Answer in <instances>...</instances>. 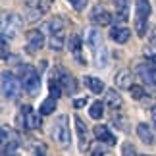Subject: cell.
Segmentation results:
<instances>
[{
    "label": "cell",
    "mask_w": 156,
    "mask_h": 156,
    "mask_svg": "<svg viewBox=\"0 0 156 156\" xmlns=\"http://www.w3.org/2000/svg\"><path fill=\"white\" fill-rule=\"evenodd\" d=\"M106 102L112 110H119V108H122V97H119L116 91H108L106 93Z\"/></svg>",
    "instance_id": "22"
},
{
    "label": "cell",
    "mask_w": 156,
    "mask_h": 156,
    "mask_svg": "<svg viewBox=\"0 0 156 156\" xmlns=\"http://www.w3.org/2000/svg\"><path fill=\"white\" fill-rule=\"evenodd\" d=\"M52 137H54V141H56L62 148H68L69 147V141H71L69 118L66 116V114H60V116L52 122Z\"/></svg>",
    "instance_id": "3"
},
{
    "label": "cell",
    "mask_w": 156,
    "mask_h": 156,
    "mask_svg": "<svg viewBox=\"0 0 156 156\" xmlns=\"http://www.w3.org/2000/svg\"><path fill=\"white\" fill-rule=\"evenodd\" d=\"M137 75L145 83V87H148L151 91H156V66H151V64L137 66Z\"/></svg>",
    "instance_id": "7"
},
{
    "label": "cell",
    "mask_w": 156,
    "mask_h": 156,
    "mask_svg": "<svg viewBox=\"0 0 156 156\" xmlns=\"http://www.w3.org/2000/svg\"><path fill=\"white\" fill-rule=\"evenodd\" d=\"M122 156H137V152H135V147L131 145V143H123Z\"/></svg>",
    "instance_id": "28"
},
{
    "label": "cell",
    "mask_w": 156,
    "mask_h": 156,
    "mask_svg": "<svg viewBox=\"0 0 156 156\" xmlns=\"http://www.w3.org/2000/svg\"><path fill=\"white\" fill-rule=\"evenodd\" d=\"M56 100H58V98H54V97H48V98H46L44 102L41 104V110H39L41 116H50V114L56 110V104H58Z\"/></svg>",
    "instance_id": "21"
},
{
    "label": "cell",
    "mask_w": 156,
    "mask_h": 156,
    "mask_svg": "<svg viewBox=\"0 0 156 156\" xmlns=\"http://www.w3.org/2000/svg\"><path fill=\"white\" fill-rule=\"evenodd\" d=\"M48 89H50V97H54V98H58L60 94H62V85H60L58 79H52Z\"/></svg>",
    "instance_id": "26"
},
{
    "label": "cell",
    "mask_w": 156,
    "mask_h": 156,
    "mask_svg": "<svg viewBox=\"0 0 156 156\" xmlns=\"http://www.w3.org/2000/svg\"><path fill=\"white\" fill-rule=\"evenodd\" d=\"M48 46L52 50H62L64 48V35H50Z\"/></svg>",
    "instance_id": "25"
},
{
    "label": "cell",
    "mask_w": 156,
    "mask_h": 156,
    "mask_svg": "<svg viewBox=\"0 0 156 156\" xmlns=\"http://www.w3.org/2000/svg\"><path fill=\"white\" fill-rule=\"evenodd\" d=\"M20 81H21V85H23L27 94H31V97L39 94V91H41V75L33 66H29V64L21 66L20 68Z\"/></svg>",
    "instance_id": "2"
},
{
    "label": "cell",
    "mask_w": 156,
    "mask_h": 156,
    "mask_svg": "<svg viewBox=\"0 0 156 156\" xmlns=\"http://www.w3.org/2000/svg\"><path fill=\"white\" fill-rule=\"evenodd\" d=\"M143 156H147V154H143Z\"/></svg>",
    "instance_id": "38"
},
{
    "label": "cell",
    "mask_w": 156,
    "mask_h": 156,
    "mask_svg": "<svg viewBox=\"0 0 156 156\" xmlns=\"http://www.w3.org/2000/svg\"><path fill=\"white\" fill-rule=\"evenodd\" d=\"M151 2L148 0H137L135 6V31L139 37L147 35V25H148V17H151Z\"/></svg>",
    "instance_id": "4"
},
{
    "label": "cell",
    "mask_w": 156,
    "mask_h": 156,
    "mask_svg": "<svg viewBox=\"0 0 156 156\" xmlns=\"http://www.w3.org/2000/svg\"><path fill=\"white\" fill-rule=\"evenodd\" d=\"M23 27V20L17 14H4L2 20V39H16Z\"/></svg>",
    "instance_id": "6"
},
{
    "label": "cell",
    "mask_w": 156,
    "mask_h": 156,
    "mask_svg": "<svg viewBox=\"0 0 156 156\" xmlns=\"http://www.w3.org/2000/svg\"><path fill=\"white\" fill-rule=\"evenodd\" d=\"M68 2L73 6L77 12H81V10H85V8H87V2H89V0H68Z\"/></svg>",
    "instance_id": "29"
},
{
    "label": "cell",
    "mask_w": 156,
    "mask_h": 156,
    "mask_svg": "<svg viewBox=\"0 0 156 156\" xmlns=\"http://www.w3.org/2000/svg\"><path fill=\"white\" fill-rule=\"evenodd\" d=\"M91 21L94 25H102V27L110 25L112 23V14L106 8H102V6H94L93 12H91Z\"/></svg>",
    "instance_id": "10"
},
{
    "label": "cell",
    "mask_w": 156,
    "mask_h": 156,
    "mask_svg": "<svg viewBox=\"0 0 156 156\" xmlns=\"http://www.w3.org/2000/svg\"><path fill=\"white\" fill-rule=\"evenodd\" d=\"M83 83L89 87V91L91 93H94V94H100L104 91V83L98 79V77H91V75H87L85 79H83Z\"/></svg>",
    "instance_id": "19"
},
{
    "label": "cell",
    "mask_w": 156,
    "mask_h": 156,
    "mask_svg": "<svg viewBox=\"0 0 156 156\" xmlns=\"http://www.w3.org/2000/svg\"><path fill=\"white\" fill-rule=\"evenodd\" d=\"M87 44H89V48L93 50L97 68H106L108 66V48L104 46L102 35H100V31L97 27H91L87 31Z\"/></svg>",
    "instance_id": "1"
},
{
    "label": "cell",
    "mask_w": 156,
    "mask_h": 156,
    "mask_svg": "<svg viewBox=\"0 0 156 156\" xmlns=\"http://www.w3.org/2000/svg\"><path fill=\"white\" fill-rule=\"evenodd\" d=\"M48 31H50V35H64V21L60 17L52 20L48 23Z\"/></svg>",
    "instance_id": "24"
},
{
    "label": "cell",
    "mask_w": 156,
    "mask_h": 156,
    "mask_svg": "<svg viewBox=\"0 0 156 156\" xmlns=\"http://www.w3.org/2000/svg\"><path fill=\"white\" fill-rule=\"evenodd\" d=\"M93 133H94V137H97L100 143H106V145H114V143H116V137L110 133V129H108L106 125H100V123L94 125Z\"/></svg>",
    "instance_id": "12"
},
{
    "label": "cell",
    "mask_w": 156,
    "mask_h": 156,
    "mask_svg": "<svg viewBox=\"0 0 156 156\" xmlns=\"http://www.w3.org/2000/svg\"><path fill=\"white\" fill-rule=\"evenodd\" d=\"M148 41H151V44L156 48V25L152 27V31H151V37H148Z\"/></svg>",
    "instance_id": "33"
},
{
    "label": "cell",
    "mask_w": 156,
    "mask_h": 156,
    "mask_svg": "<svg viewBox=\"0 0 156 156\" xmlns=\"http://www.w3.org/2000/svg\"><path fill=\"white\" fill-rule=\"evenodd\" d=\"M137 135H139V139L145 143V145H154V133H152V129L148 127L147 123L137 125Z\"/></svg>",
    "instance_id": "17"
},
{
    "label": "cell",
    "mask_w": 156,
    "mask_h": 156,
    "mask_svg": "<svg viewBox=\"0 0 156 156\" xmlns=\"http://www.w3.org/2000/svg\"><path fill=\"white\" fill-rule=\"evenodd\" d=\"M91 156H104V148L102 147H94L93 152H91Z\"/></svg>",
    "instance_id": "34"
},
{
    "label": "cell",
    "mask_w": 156,
    "mask_h": 156,
    "mask_svg": "<svg viewBox=\"0 0 156 156\" xmlns=\"http://www.w3.org/2000/svg\"><path fill=\"white\" fill-rule=\"evenodd\" d=\"M2 58H8V41L6 39H2Z\"/></svg>",
    "instance_id": "32"
},
{
    "label": "cell",
    "mask_w": 156,
    "mask_h": 156,
    "mask_svg": "<svg viewBox=\"0 0 156 156\" xmlns=\"http://www.w3.org/2000/svg\"><path fill=\"white\" fill-rule=\"evenodd\" d=\"M21 87H23L21 81L14 73H10V71H4L2 73V94H4V98L16 100L21 94Z\"/></svg>",
    "instance_id": "5"
},
{
    "label": "cell",
    "mask_w": 156,
    "mask_h": 156,
    "mask_svg": "<svg viewBox=\"0 0 156 156\" xmlns=\"http://www.w3.org/2000/svg\"><path fill=\"white\" fill-rule=\"evenodd\" d=\"M12 139H16V135H14V131L8 129V127H2V143H8Z\"/></svg>",
    "instance_id": "30"
},
{
    "label": "cell",
    "mask_w": 156,
    "mask_h": 156,
    "mask_svg": "<svg viewBox=\"0 0 156 156\" xmlns=\"http://www.w3.org/2000/svg\"><path fill=\"white\" fill-rule=\"evenodd\" d=\"M147 60H148V64L156 66V54H152V52H147Z\"/></svg>",
    "instance_id": "35"
},
{
    "label": "cell",
    "mask_w": 156,
    "mask_h": 156,
    "mask_svg": "<svg viewBox=\"0 0 156 156\" xmlns=\"http://www.w3.org/2000/svg\"><path fill=\"white\" fill-rule=\"evenodd\" d=\"M114 83H116L118 89H131L133 87V77H131L129 69H119L116 75H114Z\"/></svg>",
    "instance_id": "11"
},
{
    "label": "cell",
    "mask_w": 156,
    "mask_h": 156,
    "mask_svg": "<svg viewBox=\"0 0 156 156\" xmlns=\"http://www.w3.org/2000/svg\"><path fill=\"white\" fill-rule=\"evenodd\" d=\"M129 91H131V97H133V98H137V100L145 98V89H143V87H139V85H133V87L129 89Z\"/></svg>",
    "instance_id": "27"
},
{
    "label": "cell",
    "mask_w": 156,
    "mask_h": 156,
    "mask_svg": "<svg viewBox=\"0 0 156 156\" xmlns=\"http://www.w3.org/2000/svg\"><path fill=\"white\" fill-rule=\"evenodd\" d=\"M25 41H27V50L35 54L37 50H41L44 46V35L39 29H31V31L25 33Z\"/></svg>",
    "instance_id": "8"
},
{
    "label": "cell",
    "mask_w": 156,
    "mask_h": 156,
    "mask_svg": "<svg viewBox=\"0 0 156 156\" xmlns=\"http://www.w3.org/2000/svg\"><path fill=\"white\" fill-rule=\"evenodd\" d=\"M151 118H152V123H154V127H156V106L151 108Z\"/></svg>",
    "instance_id": "37"
},
{
    "label": "cell",
    "mask_w": 156,
    "mask_h": 156,
    "mask_svg": "<svg viewBox=\"0 0 156 156\" xmlns=\"http://www.w3.org/2000/svg\"><path fill=\"white\" fill-rule=\"evenodd\" d=\"M89 114H91L93 119H100L104 114V102L102 100H94V102L91 104V108H89Z\"/></svg>",
    "instance_id": "23"
},
{
    "label": "cell",
    "mask_w": 156,
    "mask_h": 156,
    "mask_svg": "<svg viewBox=\"0 0 156 156\" xmlns=\"http://www.w3.org/2000/svg\"><path fill=\"white\" fill-rule=\"evenodd\" d=\"M129 10H131V0H116V20L118 21H127L129 20Z\"/></svg>",
    "instance_id": "14"
},
{
    "label": "cell",
    "mask_w": 156,
    "mask_h": 156,
    "mask_svg": "<svg viewBox=\"0 0 156 156\" xmlns=\"http://www.w3.org/2000/svg\"><path fill=\"white\" fill-rule=\"evenodd\" d=\"M23 112H25V127L27 129H39L41 127V114H35L31 110V106H25Z\"/></svg>",
    "instance_id": "16"
},
{
    "label": "cell",
    "mask_w": 156,
    "mask_h": 156,
    "mask_svg": "<svg viewBox=\"0 0 156 156\" xmlns=\"http://www.w3.org/2000/svg\"><path fill=\"white\" fill-rule=\"evenodd\" d=\"M75 131H77V143H79V151L87 152L89 151V129L83 123L81 118H75Z\"/></svg>",
    "instance_id": "9"
},
{
    "label": "cell",
    "mask_w": 156,
    "mask_h": 156,
    "mask_svg": "<svg viewBox=\"0 0 156 156\" xmlns=\"http://www.w3.org/2000/svg\"><path fill=\"white\" fill-rule=\"evenodd\" d=\"M68 46H69V52L75 56V60L83 62V58H81V37L79 35H71L69 41H68Z\"/></svg>",
    "instance_id": "18"
},
{
    "label": "cell",
    "mask_w": 156,
    "mask_h": 156,
    "mask_svg": "<svg viewBox=\"0 0 156 156\" xmlns=\"http://www.w3.org/2000/svg\"><path fill=\"white\" fill-rule=\"evenodd\" d=\"M85 102H87L85 98H77L75 102H73V106H75V108H83V106H85Z\"/></svg>",
    "instance_id": "36"
},
{
    "label": "cell",
    "mask_w": 156,
    "mask_h": 156,
    "mask_svg": "<svg viewBox=\"0 0 156 156\" xmlns=\"http://www.w3.org/2000/svg\"><path fill=\"white\" fill-rule=\"evenodd\" d=\"M129 37H131V31L127 27H112L110 29V39L114 41V43H118V44H125L129 41Z\"/></svg>",
    "instance_id": "13"
},
{
    "label": "cell",
    "mask_w": 156,
    "mask_h": 156,
    "mask_svg": "<svg viewBox=\"0 0 156 156\" xmlns=\"http://www.w3.org/2000/svg\"><path fill=\"white\" fill-rule=\"evenodd\" d=\"M58 81H60V85L66 89L68 94H75L77 93V81H75V77H71L69 73H64L62 71L60 77H58Z\"/></svg>",
    "instance_id": "15"
},
{
    "label": "cell",
    "mask_w": 156,
    "mask_h": 156,
    "mask_svg": "<svg viewBox=\"0 0 156 156\" xmlns=\"http://www.w3.org/2000/svg\"><path fill=\"white\" fill-rule=\"evenodd\" d=\"M33 156H46V147L44 145H37L33 148Z\"/></svg>",
    "instance_id": "31"
},
{
    "label": "cell",
    "mask_w": 156,
    "mask_h": 156,
    "mask_svg": "<svg viewBox=\"0 0 156 156\" xmlns=\"http://www.w3.org/2000/svg\"><path fill=\"white\" fill-rule=\"evenodd\" d=\"M2 156H20V143H17V139L2 143Z\"/></svg>",
    "instance_id": "20"
}]
</instances>
